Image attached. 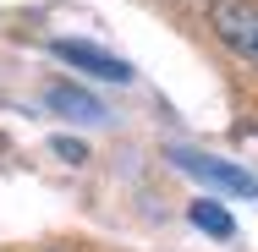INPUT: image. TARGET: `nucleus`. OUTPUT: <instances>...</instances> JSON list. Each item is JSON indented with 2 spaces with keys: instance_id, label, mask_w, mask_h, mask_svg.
Instances as JSON below:
<instances>
[{
  "instance_id": "4",
  "label": "nucleus",
  "mask_w": 258,
  "mask_h": 252,
  "mask_svg": "<svg viewBox=\"0 0 258 252\" xmlns=\"http://www.w3.org/2000/svg\"><path fill=\"white\" fill-rule=\"evenodd\" d=\"M44 104H50V110H60V115H77V121H94V115H104V104L94 99V94L66 88V82H50V88H44Z\"/></svg>"
},
{
  "instance_id": "5",
  "label": "nucleus",
  "mask_w": 258,
  "mask_h": 252,
  "mask_svg": "<svg viewBox=\"0 0 258 252\" xmlns=\"http://www.w3.org/2000/svg\"><path fill=\"white\" fill-rule=\"evenodd\" d=\"M192 225H198L204 236H220V241H231V236H236V219H231L220 203H192Z\"/></svg>"
},
{
  "instance_id": "7",
  "label": "nucleus",
  "mask_w": 258,
  "mask_h": 252,
  "mask_svg": "<svg viewBox=\"0 0 258 252\" xmlns=\"http://www.w3.org/2000/svg\"><path fill=\"white\" fill-rule=\"evenodd\" d=\"M44 252H66V247H44Z\"/></svg>"
},
{
  "instance_id": "6",
  "label": "nucleus",
  "mask_w": 258,
  "mask_h": 252,
  "mask_svg": "<svg viewBox=\"0 0 258 252\" xmlns=\"http://www.w3.org/2000/svg\"><path fill=\"white\" fill-rule=\"evenodd\" d=\"M50 148L60 153V159H66V164H83V159H88V148H83V143H77V137H55Z\"/></svg>"
},
{
  "instance_id": "3",
  "label": "nucleus",
  "mask_w": 258,
  "mask_h": 252,
  "mask_svg": "<svg viewBox=\"0 0 258 252\" xmlns=\"http://www.w3.org/2000/svg\"><path fill=\"white\" fill-rule=\"evenodd\" d=\"M50 50H55V60H66V66H77V71H88V77H99V82H132V66H126L121 55L99 50V44H83V39H55Z\"/></svg>"
},
{
  "instance_id": "1",
  "label": "nucleus",
  "mask_w": 258,
  "mask_h": 252,
  "mask_svg": "<svg viewBox=\"0 0 258 252\" xmlns=\"http://www.w3.org/2000/svg\"><path fill=\"white\" fill-rule=\"evenodd\" d=\"M209 28L220 33L225 50H236L247 66H258V0H214Z\"/></svg>"
},
{
  "instance_id": "2",
  "label": "nucleus",
  "mask_w": 258,
  "mask_h": 252,
  "mask_svg": "<svg viewBox=\"0 0 258 252\" xmlns=\"http://www.w3.org/2000/svg\"><path fill=\"white\" fill-rule=\"evenodd\" d=\"M170 164L187 170V176H198V181H209V187H220V192L258 198V176L236 170V164H225V159H209V153H198V148H170Z\"/></svg>"
}]
</instances>
